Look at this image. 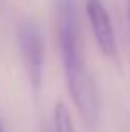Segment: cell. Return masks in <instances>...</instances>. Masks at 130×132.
Here are the masks:
<instances>
[{
	"instance_id": "obj_1",
	"label": "cell",
	"mask_w": 130,
	"mask_h": 132,
	"mask_svg": "<svg viewBox=\"0 0 130 132\" xmlns=\"http://www.w3.org/2000/svg\"><path fill=\"white\" fill-rule=\"evenodd\" d=\"M61 55H63V66H64L66 86L71 95V100L82 121L87 125V129H93L98 118V100H96L93 79L87 73L86 64L82 61L80 45L63 46Z\"/></svg>"
},
{
	"instance_id": "obj_2",
	"label": "cell",
	"mask_w": 130,
	"mask_h": 132,
	"mask_svg": "<svg viewBox=\"0 0 130 132\" xmlns=\"http://www.w3.org/2000/svg\"><path fill=\"white\" fill-rule=\"evenodd\" d=\"M18 45L20 54L25 66V71L30 79V84L34 91H38L43 80V70H45V45L43 38L38 30V27L30 22L22 23L18 30Z\"/></svg>"
},
{
	"instance_id": "obj_3",
	"label": "cell",
	"mask_w": 130,
	"mask_h": 132,
	"mask_svg": "<svg viewBox=\"0 0 130 132\" xmlns=\"http://www.w3.org/2000/svg\"><path fill=\"white\" fill-rule=\"evenodd\" d=\"M86 14L91 30H93V38L96 41V46L100 48V52L112 59L118 61V45H116V34H114V27L110 22L105 5L102 4V0H87L86 2Z\"/></svg>"
},
{
	"instance_id": "obj_4",
	"label": "cell",
	"mask_w": 130,
	"mask_h": 132,
	"mask_svg": "<svg viewBox=\"0 0 130 132\" xmlns=\"http://www.w3.org/2000/svg\"><path fill=\"white\" fill-rule=\"evenodd\" d=\"M57 38L59 48L79 45V18L73 0H57Z\"/></svg>"
},
{
	"instance_id": "obj_5",
	"label": "cell",
	"mask_w": 130,
	"mask_h": 132,
	"mask_svg": "<svg viewBox=\"0 0 130 132\" xmlns=\"http://www.w3.org/2000/svg\"><path fill=\"white\" fill-rule=\"evenodd\" d=\"M54 125H55V132H77L71 114L63 102H57L54 107Z\"/></svg>"
},
{
	"instance_id": "obj_6",
	"label": "cell",
	"mask_w": 130,
	"mask_h": 132,
	"mask_svg": "<svg viewBox=\"0 0 130 132\" xmlns=\"http://www.w3.org/2000/svg\"><path fill=\"white\" fill-rule=\"evenodd\" d=\"M128 22H130V0H128Z\"/></svg>"
},
{
	"instance_id": "obj_7",
	"label": "cell",
	"mask_w": 130,
	"mask_h": 132,
	"mask_svg": "<svg viewBox=\"0 0 130 132\" xmlns=\"http://www.w3.org/2000/svg\"><path fill=\"white\" fill-rule=\"evenodd\" d=\"M0 132H4V129H2V125H0Z\"/></svg>"
}]
</instances>
